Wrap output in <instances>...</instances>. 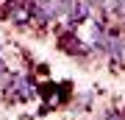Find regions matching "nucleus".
<instances>
[{
  "mask_svg": "<svg viewBox=\"0 0 125 120\" xmlns=\"http://www.w3.org/2000/svg\"><path fill=\"white\" fill-rule=\"evenodd\" d=\"M3 87H6V98L9 101H31L36 95V89L31 87V81L22 78V76H9Z\"/></svg>",
  "mask_w": 125,
  "mask_h": 120,
  "instance_id": "1",
  "label": "nucleus"
},
{
  "mask_svg": "<svg viewBox=\"0 0 125 120\" xmlns=\"http://www.w3.org/2000/svg\"><path fill=\"white\" fill-rule=\"evenodd\" d=\"M89 14H92V3H89V0H75L72 11L67 14V17H70V25L75 28V25H81V22H86Z\"/></svg>",
  "mask_w": 125,
  "mask_h": 120,
  "instance_id": "2",
  "label": "nucleus"
},
{
  "mask_svg": "<svg viewBox=\"0 0 125 120\" xmlns=\"http://www.w3.org/2000/svg\"><path fill=\"white\" fill-rule=\"evenodd\" d=\"M100 120H125V112H117V109H108V112H103Z\"/></svg>",
  "mask_w": 125,
  "mask_h": 120,
  "instance_id": "3",
  "label": "nucleus"
}]
</instances>
